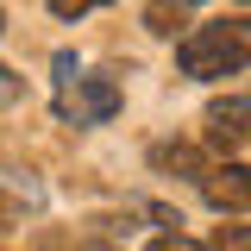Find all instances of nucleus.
<instances>
[{
	"label": "nucleus",
	"instance_id": "nucleus-9",
	"mask_svg": "<svg viewBox=\"0 0 251 251\" xmlns=\"http://www.w3.org/2000/svg\"><path fill=\"white\" fill-rule=\"evenodd\" d=\"M100 6H113V0H50L57 19H88V13H100Z\"/></svg>",
	"mask_w": 251,
	"mask_h": 251
},
{
	"label": "nucleus",
	"instance_id": "nucleus-10",
	"mask_svg": "<svg viewBox=\"0 0 251 251\" xmlns=\"http://www.w3.org/2000/svg\"><path fill=\"white\" fill-rule=\"evenodd\" d=\"M151 251H207V245H195L188 232H157V239H151Z\"/></svg>",
	"mask_w": 251,
	"mask_h": 251
},
{
	"label": "nucleus",
	"instance_id": "nucleus-3",
	"mask_svg": "<svg viewBox=\"0 0 251 251\" xmlns=\"http://www.w3.org/2000/svg\"><path fill=\"white\" fill-rule=\"evenodd\" d=\"M201 195H207V207H214L220 220H239V214H251V170L245 163H214L207 176H201Z\"/></svg>",
	"mask_w": 251,
	"mask_h": 251
},
{
	"label": "nucleus",
	"instance_id": "nucleus-8",
	"mask_svg": "<svg viewBox=\"0 0 251 251\" xmlns=\"http://www.w3.org/2000/svg\"><path fill=\"white\" fill-rule=\"evenodd\" d=\"M19 100H25V75L0 63V113H6V107H19Z\"/></svg>",
	"mask_w": 251,
	"mask_h": 251
},
{
	"label": "nucleus",
	"instance_id": "nucleus-5",
	"mask_svg": "<svg viewBox=\"0 0 251 251\" xmlns=\"http://www.w3.org/2000/svg\"><path fill=\"white\" fill-rule=\"evenodd\" d=\"M151 170L157 176H188V182H201L214 163H207V151H201L195 138H163V145H151Z\"/></svg>",
	"mask_w": 251,
	"mask_h": 251
},
{
	"label": "nucleus",
	"instance_id": "nucleus-11",
	"mask_svg": "<svg viewBox=\"0 0 251 251\" xmlns=\"http://www.w3.org/2000/svg\"><path fill=\"white\" fill-rule=\"evenodd\" d=\"M0 38H6V13H0Z\"/></svg>",
	"mask_w": 251,
	"mask_h": 251
},
{
	"label": "nucleus",
	"instance_id": "nucleus-1",
	"mask_svg": "<svg viewBox=\"0 0 251 251\" xmlns=\"http://www.w3.org/2000/svg\"><path fill=\"white\" fill-rule=\"evenodd\" d=\"M176 69H182L188 82H226V75H239L251 69V19H207V25H195L176 38Z\"/></svg>",
	"mask_w": 251,
	"mask_h": 251
},
{
	"label": "nucleus",
	"instance_id": "nucleus-4",
	"mask_svg": "<svg viewBox=\"0 0 251 251\" xmlns=\"http://www.w3.org/2000/svg\"><path fill=\"white\" fill-rule=\"evenodd\" d=\"M245 138H251V88L207 100V145H214V151H232V145H245Z\"/></svg>",
	"mask_w": 251,
	"mask_h": 251
},
{
	"label": "nucleus",
	"instance_id": "nucleus-12",
	"mask_svg": "<svg viewBox=\"0 0 251 251\" xmlns=\"http://www.w3.org/2000/svg\"><path fill=\"white\" fill-rule=\"evenodd\" d=\"M176 6H195V0H176Z\"/></svg>",
	"mask_w": 251,
	"mask_h": 251
},
{
	"label": "nucleus",
	"instance_id": "nucleus-6",
	"mask_svg": "<svg viewBox=\"0 0 251 251\" xmlns=\"http://www.w3.org/2000/svg\"><path fill=\"white\" fill-rule=\"evenodd\" d=\"M145 25H151L157 38H176V31H182L188 19H182V6H176V0H151V13H145Z\"/></svg>",
	"mask_w": 251,
	"mask_h": 251
},
{
	"label": "nucleus",
	"instance_id": "nucleus-7",
	"mask_svg": "<svg viewBox=\"0 0 251 251\" xmlns=\"http://www.w3.org/2000/svg\"><path fill=\"white\" fill-rule=\"evenodd\" d=\"M207 251H251V226H239V220H226V226H214V239H207Z\"/></svg>",
	"mask_w": 251,
	"mask_h": 251
},
{
	"label": "nucleus",
	"instance_id": "nucleus-2",
	"mask_svg": "<svg viewBox=\"0 0 251 251\" xmlns=\"http://www.w3.org/2000/svg\"><path fill=\"white\" fill-rule=\"evenodd\" d=\"M50 69H57V120L63 126H107L120 113V82L113 75H82L75 50H57Z\"/></svg>",
	"mask_w": 251,
	"mask_h": 251
}]
</instances>
